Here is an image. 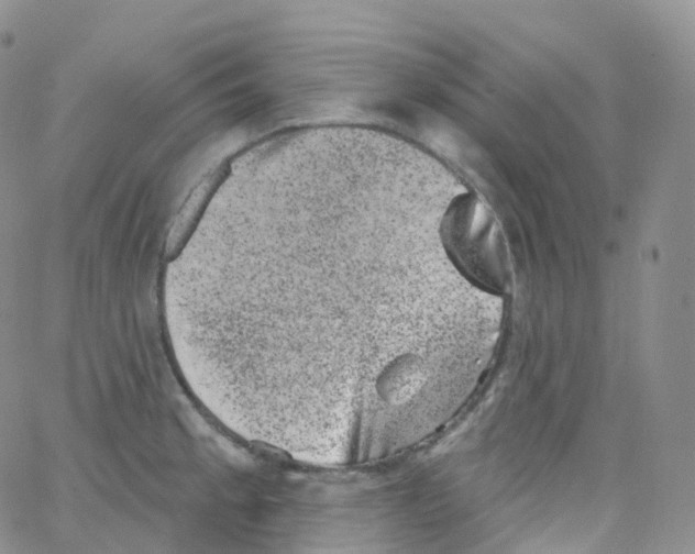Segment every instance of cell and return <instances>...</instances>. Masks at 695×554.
I'll list each match as a JSON object with an SVG mask.
<instances>
[{
    "instance_id": "1",
    "label": "cell",
    "mask_w": 695,
    "mask_h": 554,
    "mask_svg": "<svg viewBox=\"0 0 695 554\" xmlns=\"http://www.w3.org/2000/svg\"><path fill=\"white\" fill-rule=\"evenodd\" d=\"M441 239L453 265L474 284L499 293L510 279L504 234L488 206L474 192L456 196L441 222Z\"/></svg>"
},
{
    "instance_id": "2",
    "label": "cell",
    "mask_w": 695,
    "mask_h": 554,
    "mask_svg": "<svg viewBox=\"0 0 695 554\" xmlns=\"http://www.w3.org/2000/svg\"><path fill=\"white\" fill-rule=\"evenodd\" d=\"M221 174L222 170H217V173L206 177L191 193L187 203L178 214L169 233L167 240L168 254H173L178 248L199 209L203 204L214 184L219 180Z\"/></svg>"
}]
</instances>
